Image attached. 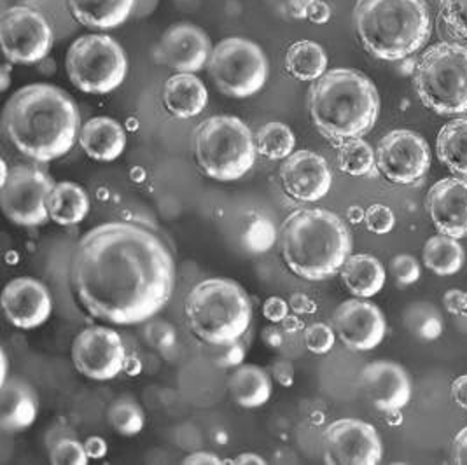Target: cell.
<instances>
[{
    "label": "cell",
    "instance_id": "cell-44",
    "mask_svg": "<svg viewBox=\"0 0 467 465\" xmlns=\"http://www.w3.org/2000/svg\"><path fill=\"white\" fill-rule=\"evenodd\" d=\"M289 310H291L289 303L278 296L268 297L263 305V315L272 324H280L284 318L289 315Z\"/></svg>",
    "mask_w": 467,
    "mask_h": 465
},
{
    "label": "cell",
    "instance_id": "cell-50",
    "mask_svg": "<svg viewBox=\"0 0 467 465\" xmlns=\"http://www.w3.org/2000/svg\"><path fill=\"white\" fill-rule=\"evenodd\" d=\"M451 398L462 409H467V375L455 378L451 383Z\"/></svg>",
    "mask_w": 467,
    "mask_h": 465
},
{
    "label": "cell",
    "instance_id": "cell-10",
    "mask_svg": "<svg viewBox=\"0 0 467 465\" xmlns=\"http://www.w3.org/2000/svg\"><path fill=\"white\" fill-rule=\"evenodd\" d=\"M207 67L215 88L232 98L253 97L270 78V64L265 51L253 41L240 37L217 44Z\"/></svg>",
    "mask_w": 467,
    "mask_h": 465
},
{
    "label": "cell",
    "instance_id": "cell-11",
    "mask_svg": "<svg viewBox=\"0 0 467 465\" xmlns=\"http://www.w3.org/2000/svg\"><path fill=\"white\" fill-rule=\"evenodd\" d=\"M55 182L36 167H16L0 184V202L5 217L23 228H37L49 221L47 198Z\"/></svg>",
    "mask_w": 467,
    "mask_h": 465
},
{
    "label": "cell",
    "instance_id": "cell-24",
    "mask_svg": "<svg viewBox=\"0 0 467 465\" xmlns=\"http://www.w3.org/2000/svg\"><path fill=\"white\" fill-rule=\"evenodd\" d=\"M209 102V91L194 74L177 72L165 83L163 106L173 118L190 119L203 112Z\"/></svg>",
    "mask_w": 467,
    "mask_h": 465
},
{
    "label": "cell",
    "instance_id": "cell-39",
    "mask_svg": "<svg viewBox=\"0 0 467 465\" xmlns=\"http://www.w3.org/2000/svg\"><path fill=\"white\" fill-rule=\"evenodd\" d=\"M337 343V333L327 324H312L305 329V346L316 356H326Z\"/></svg>",
    "mask_w": 467,
    "mask_h": 465
},
{
    "label": "cell",
    "instance_id": "cell-14",
    "mask_svg": "<svg viewBox=\"0 0 467 465\" xmlns=\"http://www.w3.org/2000/svg\"><path fill=\"white\" fill-rule=\"evenodd\" d=\"M377 167L394 184H417L431 167V149L415 131L394 129L387 133L377 148Z\"/></svg>",
    "mask_w": 467,
    "mask_h": 465
},
{
    "label": "cell",
    "instance_id": "cell-15",
    "mask_svg": "<svg viewBox=\"0 0 467 465\" xmlns=\"http://www.w3.org/2000/svg\"><path fill=\"white\" fill-rule=\"evenodd\" d=\"M377 429L358 418H341L324 432V460L329 465H377L382 462Z\"/></svg>",
    "mask_w": 467,
    "mask_h": 465
},
{
    "label": "cell",
    "instance_id": "cell-1",
    "mask_svg": "<svg viewBox=\"0 0 467 465\" xmlns=\"http://www.w3.org/2000/svg\"><path fill=\"white\" fill-rule=\"evenodd\" d=\"M175 259L144 221H114L89 230L70 263L72 293L86 314L114 326L158 315L175 289Z\"/></svg>",
    "mask_w": 467,
    "mask_h": 465
},
{
    "label": "cell",
    "instance_id": "cell-16",
    "mask_svg": "<svg viewBox=\"0 0 467 465\" xmlns=\"http://www.w3.org/2000/svg\"><path fill=\"white\" fill-rule=\"evenodd\" d=\"M333 329L341 343L356 352L377 348L387 331L382 310L362 299L343 301L333 315Z\"/></svg>",
    "mask_w": 467,
    "mask_h": 465
},
{
    "label": "cell",
    "instance_id": "cell-40",
    "mask_svg": "<svg viewBox=\"0 0 467 465\" xmlns=\"http://www.w3.org/2000/svg\"><path fill=\"white\" fill-rule=\"evenodd\" d=\"M389 270L396 284L401 287L411 285L420 278V264L413 255L400 254L392 257L389 263Z\"/></svg>",
    "mask_w": 467,
    "mask_h": 465
},
{
    "label": "cell",
    "instance_id": "cell-9",
    "mask_svg": "<svg viewBox=\"0 0 467 465\" xmlns=\"http://www.w3.org/2000/svg\"><path fill=\"white\" fill-rule=\"evenodd\" d=\"M67 74L79 91L107 95L125 83L128 58L125 49L109 36L79 37L67 53Z\"/></svg>",
    "mask_w": 467,
    "mask_h": 465
},
{
    "label": "cell",
    "instance_id": "cell-19",
    "mask_svg": "<svg viewBox=\"0 0 467 465\" xmlns=\"http://www.w3.org/2000/svg\"><path fill=\"white\" fill-rule=\"evenodd\" d=\"M2 308L5 318L18 329L41 327L51 315L53 299L49 289L34 276H18L11 280L2 293Z\"/></svg>",
    "mask_w": 467,
    "mask_h": 465
},
{
    "label": "cell",
    "instance_id": "cell-29",
    "mask_svg": "<svg viewBox=\"0 0 467 465\" xmlns=\"http://www.w3.org/2000/svg\"><path fill=\"white\" fill-rule=\"evenodd\" d=\"M436 150L445 167L467 177V116L451 119L440 129Z\"/></svg>",
    "mask_w": 467,
    "mask_h": 465
},
{
    "label": "cell",
    "instance_id": "cell-7",
    "mask_svg": "<svg viewBox=\"0 0 467 465\" xmlns=\"http://www.w3.org/2000/svg\"><path fill=\"white\" fill-rule=\"evenodd\" d=\"M257 148L251 128L234 116H213L194 133L200 170L219 182H234L254 167Z\"/></svg>",
    "mask_w": 467,
    "mask_h": 465
},
{
    "label": "cell",
    "instance_id": "cell-20",
    "mask_svg": "<svg viewBox=\"0 0 467 465\" xmlns=\"http://www.w3.org/2000/svg\"><path fill=\"white\" fill-rule=\"evenodd\" d=\"M434 228L451 238L467 236V179L446 177L438 181L425 200Z\"/></svg>",
    "mask_w": 467,
    "mask_h": 465
},
{
    "label": "cell",
    "instance_id": "cell-34",
    "mask_svg": "<svg viewBox=\"0 0 467 465\" xmlns=\"http://www.w3.org/2000/svg\"><path fill=\"white\" fill-rule=\"evenodd\" d=\"M375 165H377V152L361 139L348 140L340 146L338 167L343 173L362 177V175L371 173Z\"/></svg>",
    "mask_w": 467,
    "mask_h": 465
},
{
    "label": "cell",
    "instance_id": "cell-30",
    "mask_svg": "<svg viewBox=\"0 0 467 465\" xmlns=\"http://www.w3.org/2000/svg\"><path fill=\"white\" fill-rule=\"evenodd\" d=\"M287 72L305 83H314L327 72V55L320 44L297 41L285 55Z\"/></svg>",
    "mask_w": 467,
    "mask_h": 465
},
{
    "label": "cell",
    "instance_id": "cell-2",
    "mask_svg": "<svg viewBox=\"0 0 467 465\" xmlns=\"http://www.w3.org/2000/svg\"><path fill=\"white\" fill-rule=\"evenodd\" d=\"M2 127L23 156L47 163L70 152L81 133L74 100L53 85H28L4 107Z\"/></svg>",
    "mask_w": 467,
    "mask_h": 465
},
{
    "label": "cell",
    "instance_id": "cell-45",
    "mask_svg": "<svg viewBox=\"0 0 467 465\" xmlns=\"http://www.w3.org/2000/svg\"><path fill=\"white\" fill-rule=\"evenodd\" d=\"M285 331H284V327H278L276 324H272V326H268L265 331H263V341H265V345H268L270 348H282L284 346V341H285Z\"/></svg>",
    "mask_w": 467,
    "mask_h": 465
},
{
    "label": "cell",
    "instance_id": "cell-54",
    "mask_svg": "<svg viewBox=\"0 0 467 465\" xmlns=\"http://www.w3.org/2000/svg\"><path fill=\"white\" fill-rule=\"evenodd\" d=\"M234 464L238 465H265L266 460L255 453H242L234 459Z\"/></svg>",
    "mask_w": 467,
    "mask_h": 465
},
{
    "label": "cell",
    "instance_id": "cell-6",
    "mask_svg": "<svg viewBox=\"0 0 467 465\" xmlns=\"http://www.w3.org/2000/svg\"><path fill=\"white\" fill-rule=\"evenodd\" d=\"M184 314L192 335L209 346L240 341L254 317L251 297L230 278H207L186 297Z\"/></svg>",
    "mask_w": 467,
    "mask_h": 465
},
{
    "label": "cell",
    "instance_id": "cell-17",
    "mask_svg": "<svg viewBox=\"0 0 467 465\" xmlns=\"http://www.w3.org/2000/svg\"><path fill=\"white\" fill-rule=\"evenodd\" d=\"M213 51L211 39L200 26L179 23L163 34L154 51V58L177 72L194 74L209 65Z\"/></svg>",
    "mask_w": 467,
    "mask_h": 465
},
{
    "label": "cell",
    "instance_id": "cell-56",
    "mask_svg": "<svg viewBox=\"0 0 467 465\" xmlns=\"http://www.w3.org/2000/svg\"><path fill=\"white\" fill-rule=\"evenodd\" d=\"M7 366H9L7 356H5V352H2V380H0V385H2L4 381H7Z\"/></svg>",
    "mask_w": 467,
    "mask_h": 465
},
{
    "label": "cell",
    "instance_id": "cell-31",
    "mask_svg": "<svg viewBox=\"0 0 467 465\" xmlns=\"http://www.w3.org/2000/svg\"><path fill=\"white\" fill-rule=\"evenodd\" d=\"M424 264L427 270L440 276L455 275L464 264V249L457 238L436 234L431 236L424 245Z\"/></svg>",
    "mask_w": 467,
    "mask_h": 465
},
{
    "label": "cell",
    "instance_id": "cell-48",
    "mask_svg": "<svg viewBox=\"0 0 467 465\" xmlns=\"http://www.w3.org/2000/svg\"><path fill=\"white\" fill-rule=\"evenodd\" d=\"M453 460L455 464L467 465V427H464L453 439Z\"/></svg>",
    "mask_w": 467,
    "mask_h": 465
},
{
    "label": "cell",
    "instance_id": "cell-27",
    "mask_svg": "<svg viewBox=\"0 0 467 465\" xmlns=\"http://www.w3.org/2000/svg\"><path fill=\"white\" fill-rule=\"evenodd\" d=\"M345 287L358 297H373L385 285V268L371 254H350L340 270Z\"/></svg>",
    "mask_w": 467,
    "mask_h": 465
},
{
    "label": "cell",
    "instance_id": "cell-36",
    "mask_svg": "<svg viewBox=\"0 0 467 465\" xmlns=\"http://www.w3.org/2000/svg\"><path fill=\"white\" fill-rule=\"evenodd\" d=\"M276 240L275 224L266 217H254L242 234V245L249 254L268 253Z\"/></svg>",
    "mask_w": 467,
    "mask_h": 465
},
{
    "label": "cell",
    "instance_id": "cell-49",
    "mask_svg": "<svg viewBox=\"0 0 467 465\" xmlns=\"http://www.w3.org/2000/svg\"><path fill=\"white\" fill-rule=\"evenodd\" d=\"M184 465H219L224 464L217 455H213L211 451H194L192 455H188L184 460Z\"/></svg>",
    "mask_w": 467,
    "mask_h": 465
},
{
    "label": "cell",
    "instance_id": "cell-37",
    "mask_svg": "<svg viewBox=\"0 0 467 465\" xmlns=\"http://www.w3.org/2000/svg\"><path fill=\"white\" fill-rule=\"evenodd\" d=\"M440 15L448 34L467 44V0H440Z\"/></svg>",
    "mask_w": 467,
    "mask_h": 465
},
{
    "label": "cell",
    "instance_id": "cell-42",
    "mask_svg": "<svg viewBox=\"0 0 467 465\" xmlns=\"http://www.w3.org/2000/svg\"><path fill=\"white\" fill-rule=\"evenodd\" d=\"M364 224L375 234H387L396 226V215L387 205L375 203L368 211H364Z\"/></svg>",
    "mask_w": 467,
    "mask_h": 465
},
{
    "label": "cell",
    "instance_id": "cell-51",
    "mask_svg": "<svg viewBox=\"0 0 467 465\" xmlns=\"http://www.w3.org/2000/svg\"><path fill=\"white\" fill-rule=\"evenodd\" d=\"M289 306L296 314H314L316 312V303L305 294H295L289 299Z\"/></svg>",
    "mask_w": 467,
    "mask_h": 465
},
{
    "label": "cell",
    "instance_id": "cell-28",
    "mask_svg": "<svg viewBox=\"0 0 467 465\" xmlns=\"http://www.w3.org/2000/svg\"><path fill=\"white\" fill-rule=\"evenodd\" d=\"M49 219L60 226L81 224L89 212V196L76 182H58L47 198Z\"/></svg>",
    "mask_w": 467,
    "mask_h": 465
},
{
    "label": "cell",
    "instance_id": "cell-41",
    "mask_svg": "<svg viewBox=\"0 0 467 465\" xmlns=\"http://www.w3.org/2000/svg\"><path fill=\"white\" fill-rule=\"evenodd\" d=\"M146 341L152 348H156L158 352H169L175 346L177 341V335L175 329L171 327V324H167L165 320H154L149 322L146 326Z\"/></svg>",
    "mask_w": 467,
    "mask_h": 465
},
{
    "label": "cell",
    "instance_id": "cell-13",
    "mask_svg": "<svg viewBox=\"0 0 467 465\" xmlns=\"http://www.w3.org/2000/svg\"><path fill=\"white\" fill-rule=\"evenodd\" d=\"M72 362L89 380H112L127 367V346L114 329L93 326L74 339Z\"/></svg>",
    "mask_w": 467,
    "mask_h": 465
},
{
    "label": "cell",
    "instance_id": "cell-8",
    "mask_svg": "<svg viewBox=\"0 0 467 465\" xmlns=\"http://www.w3.org/2000/svg\"><path fill=\"white\" fill-rule=\"evenodd\" d=\"M413 85L422 104L436 114L467 112V44L431 46L417 62Z\"/></svg>",
    "mask_w": 467,
    "mask_h": 465
},
{
    "label": "cell",
    "instance_id": "cell-5",
    "mask_svg": "<svg viewBox=\"0 0 467 465\" xmlns=\"http://www.w3.org/2000/svg\"><path fill=\"white\" fill-rule=\"evenodd\" d=\"M354 26L371 57L398 62L429 41L432 25L425 0H358Z\"/></svg>",
    "mask_w": 467,
    "mask_h": 465
},
{
    "label": "cell",
    "instance_id": "cell-32",
    "mask_svg": "<svg viewBox=\"0 0 467 465\" xmlns=\"http://www.w3.org/2000/svg\"><path fill=\"white\" fill-rule=\"evenodd\" d=\"M257 154L266 160H287L296 148V137L293 129L284 123H266L255 133Z\"/></svg>",
    "mask_w": 467,
    "mask_h": 465
},
{
    "label": "cell",
    "instance_id": "cell-35",
    "mask_svg": "<svg viewBox=\"0 0 467 465\" xmlns=\"http://www.w3.org/2000/svg\"><path fill=\"white\" fill-rule=\"evenodd\" d=\"M406 326L419 338L436 339L443 331V318L432 305L419 303L408 310Z\"/></svg>",
    "mask_w": 467,
    "mask_h": 465
},
{
    "label": "cell",
    "instance_id": "cell-26",
    "mask_svg": "<svg viewBox=\"0 0 467 465\" xmlns=\"http://www.w3.org/2000/svg\"><path fill=\"white\" fill-rule=\"evenodd\" d=\"M228 388L234 404L245 409H254L270 401L274 383L265 369L253 364H244L234 369Z\"/></svg>",
    "mask_w": 467,
    "mask_h": 465
},
{
    "label": "cell",
    "instance_id": "cell-21",
    "mask_svg": "<svg viewBox=\"0 0 467 465\" xmlns=\"http://www.w3.org/2000/svg\"><path fill=\"white\" fill-rule=\"evenodd\" d=\"M361 385L380 411H400L411 399V380L403 366L392 360H377L366 366L361 373Z\"/></svg>",
    "mask_w": 467,
    "mask_h": 465
},
{
    "label": "cell",
    "instance_id": "cell-25",
    "mask_svg": "<svg viewBox=\"0 0 467 465\" xmlns=\"http://www.w3.org/2000/svg\"><path fill=\"white\" fill-rule=\"evenodd\" d=\"M72 16L89 28L109 30L127 22L135 0H67Z\"/></svg>",
    "mask_w": 467,
    "mask_h": 465
},
{
    "label": "cell",
    "instance_id": "cell-12",
    "mask_svg": "<svg viewBox=\"0 0 467 465\" xmlns=\"http://www.w3.org/2000/svg\"><path fill=\"white\" fill-rule=\"evenodd\" d=\"M0 43L11 64H37L53 46V30L39 11L15 5L0 16Z\"/></svg>",
    "mask_w": 467,
    "mask_h": 465
},
{
    "label": "cell",
    "instance_id": "cell-4",
    "mask_svg": "<svg viewBox=\"0 0 467 465\" xmlns=\"http://www.w3.org/2000/svg\"><path fill=\"white\" fill-rule=\"evenodd\" d=\"M352 253L347 224L326 209H299L280 228V254L295 275L322 282L337 275Z\"/></svg>",
    "mask_w": 467,
    "mask_h": 465
},
{
    "label": "cell",
    "instance_id": "cell-33",
    "mask_svg": "<svg viewBox=\"0 0 467 465\" xmlns=\"http://www.w3.org/2000/svg\"><path fill=\"white\" fill-rule=\"evenodd\" d=\"M107 420L118 434L131 438L142 432L146 425V413L139 402L123 398L110 404L107 411Z\"/></svg>",
    "mask_w": 467,
    "mask_h": 465
},
{
    "label": "cell",
    "instance_id": "cell-53",
    "mask_svg": "<svg viewBox=\"0 0 467 465\" xmlns=\"http://www.w3.org/2000/svg\"><path fill=\"white\" fill-rule=\"evenodd\" d=\"M276 380L280 381L285 387H291L295 381V371L289 362H276L275 366Z\"/></svg>",
    "mask_w": 467,
    "mask_h": 465
},
{
    "label": "cell",
    "instance_id": "cell-38",
    "mask_svg": "<svg viewBox=\"0 0 467 465\" xmlns=\"http://www.w3.org/2000/svg\"><path fill=\"white\" fill-rule=\"evenodd\" d=\"M49 460L55 465H86L89 457L86 453L85 443L72 438H60L51 446Z\"/></svg>",
    "mask_w": 467,
    "mask_h": 465
},
{
    "label": "cell",
    "instance_id": "cell-18",
    "mask_svg": "<svg viewBox=\"0 0 467 465\" xmlns=\"http://www.w3.org/2000/svg\"><path fill=\"white\" fill-rule=\"evenodd\" d=\"M280 181L287 196L303 203H314L329 192L333 175L320 154L296 150L282 165Z\"/></svg>",
    "mask_w": 467,
    "mask_h": 465
},
{
    "label": "cell",
    "instance_id": "cell-58",
    "mask_svg": "<svg viewBox=\"0 0 467 465\" xmlns=\"http://www.w3.org/2000/svg\"><path fill=\"white\" fill-rule=\"evenodd\" d=\"M459 317L467 318V293L462 294V301H461V315Z\"/></svg>",
    "mask_w": 467,
    "mask_h": 465
},
{
    "label": "cell",
    "instance_id": "cell-3",
    "mask_svg": "<svg viewBox=\"0 0 467 465\" xmlns=\"http://www.w3.org/2000/svg\"><path fill=\"white\" fill-rule=\"evenodd\" d=\"M308 110L316 129L333 146L368 135L380 112V97L371 79L352 68H335L310 88Z\"/></svg>",
    "mask_w": 467,
    "mask_h": 465
},
{
    "label": "cell",
    "instance_id": "cell-46",
    "mask_svg": "<svg viewBox=\"0 0 467 465\" xmlns=\"http://www.w3.org/2000/svg\"><path fill=\"white\" fill-rule=\"evenodd\" d=\"M306 18H310L314 23H326L331 18V9L322 0H312L306 11Z\"/></svg>",
    "mask_w": 467,
    "mask_h": 465
},
{
    "label": "cell",
    "instance_id": "cell-23",
    "mask_svg": "<svg viewBox=\"0 0 467 465\" xmlns=\"http://www.w3.org/2000/svg\"><path fill=\"white\" fill-rule=\"evenodd\" d=\"M79 144L91 160L114 161L127 148V131L112 118H93L81 128Z\"/></svg>",
    "mask_w": 467,
    "mask_h": 465
},
{
    "label": "cell",
    "instance_id": "cell-22",
    "mask_svg": "<svg viewBox=\"0 0 467 465\" xmlns=\"http://www.w3.org/2000/svg\"><path fill=\"white\" fill-rule=\"evenodd\" d=\"M39 399L30 383L22 378H7L0 385V429L18 434L37 420Z\"/></svg>",
    "mask_w": 467,
    "mask_h": 465
},
{
    "label": "cell",
    "instance_id": "cell-57",
    "mask_svg": "<svg viewBox=\"0 0 467 465\" xmlns=\"http://www.w3.org/2000/svg\"><path fill=\"white\" fill-rule=\"evenodd\" d=\"M2 76H4V79H2V91H5L9 88V67H4Z\"/></svg>",
    "mask_w": 467,
    "mask_h": 465
},
{
    "label": "cell",
    "instance_id": "cell-43",
    "mask_svg": "<svg viewBox=\"0 0 467 465\" xmlns=\"http://www.w3.org/2000/svg\"><path fill=\"white\" fill-rule=\"evenodd\" d=\"M213 348H215L213 362L219 367H224V369L238 367V366H242V362L245 359V345L242 341H234L230 345L213 346Z\"/></svg>",
    "mask_w": 467,
    "mask_h": 465
},
{
    "label": "cell",
    "instance_id": "cell-47",
    "mask_svg": "<svg viewBox=\"0 0 467 465\" xmlns=\"http://www.w3.org/2000/svg\"><path fill=\"white\" fill-rule=\"evenodd\" d=\"M86 453L89 459L99 460L107 455V443L100 436H89L85 441Z\"/></svg>",
    "mask_w": 467,
    "mask_h": 465
},
{
    "label": "cell",
    "instance_id": "cell-55",
    "mask_svg": "<svg viewBox=\"0 0 467 465\" xmlns=\"http://www.w3.org/2000/svg\"><path fill=\"white\" fill-rule=\"evenodd\" d=\"M280 324H282V327H284V331H285L287 335H293V333H297V331L303 329V322L297 317H289V315H287Z\"/></svg>",
    "mask_w": 467,
    "mask_h": 465
},
{
    "label": "cell",
    "instance_id": "cell-52",
    "mask_svg": "<svg viewBox=\"0 0 467 465\" xmlns=\"http://www.w3.org/2000/svg\"><path fill=\"white\" fill-rule=\"evenodd\" d=\"M462 294H464V291H461V289H450V291H446L443 303H445V308L450 314L461 315V301H462Z\"/></svg>",
    "mask_w": 467,
    "mask_h": 465
}]
</instances>
